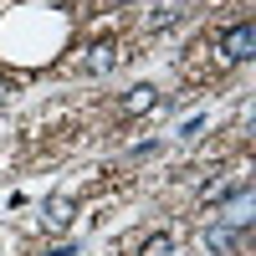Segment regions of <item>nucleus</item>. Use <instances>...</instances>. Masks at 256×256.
Returning a JSON list of instances; mask_svg holds the SVG:
<instances>
[{"label":"nucleus","instance_id":"nucleus-8","mask_svg":"<svg viewBox=\"0 0 256 256\" xmlns=\"http://www.w3.org/2000/svg\"><path fill=\"white\" fill-rule=\"evenodd\" d=\"M10 102V77H0V108Z\"/></svg>","mask_w":256,"mask_h":256},{"label":"nucleus","instance_id":"nucleus-3","mask_svg":"<svg viewBox=\"0 0 256 256\" xmlns=\"http://www.w3.org/2000/svg\"><path fill=\"white\" fill-rule=\"evenodd\" d=\"M72 216H77V210H72V200H67V195H52L46 205H41V220H46L52 230H67V226H72Z\"/></svg>","mask_w":256,"mask_h":256},{"label":"nucleus","instance_id":"nucleus-5","mask_svg":"<svg viewBox=\"0 0 256 256\" xmlns=\"http://www.w3.org/2000/svg\"><path fill=\"white\" fill-rule=\"evenodd\" d=\"M138 256H174V236H169V230H154V236H144Z\"/></svg>","mask_w":256,"mask_h":256},{"label":"nucleus","instance_id":"nucleus-9","mask_svg":"<svg viewBox=\"0 0 256 256\" xmlns=\"http://www.w3.org/2000/svg\"><path fill=\"white\" fill-rule=\"evenodd\" d=\"M46 256H77V246H52Z\"/></svg>","mask_w":256,"mask_h":256},{"label":"nucleus","instance_id":"nucleus-6","mask_svg":"<svg viewBox=\"0 0 256 256\" xmlns=\"http://www.w3.org/2000/svg\"><path fill=\"white\" fill-rule=\"evenodd\" d=\"M154 102H159V98H154V88H148V82H138V88L123 98V108H128V113H148Z\"/></svg>","mask_w":256,"mask_h":256},{"label":"nucleus","instance_id":"nucleus-1","mask_svg":"<svg viewBox=\"0 0 256 256\" xmlns=\"http://www.w3.org/2000/svg\"><path fill=\"white\" fill-rule=\"evenodd\" d=\"M220 56L226 62H251L256 56V26L251 20H236V26L220 31Z\"/></svg>","mask_w":256,"mask_h":256},{"label":"nucleus","instance_id":"nucleus-2","mask_svg":"<svg viewBox=\"0 0 256 256\" xmlns=\"http://www.w3.org/2000/svg\"><path fill=\"white\" fill-rule=\"evenodd\" d=\"M200 241H205V251H210V256H230V251H236V246H241L246 236H241V230H230V226H220V220H216V226H210V230H205Z\"/></svg>","mask_w":256,"mask_h":256},{"label":"nucleus","instance_id":"nucleus-4","mask_svg":"<svg viewBox=\"0 0 256 256\" xmlns=\"http://www.w3.org/2000/svg\"><path fill=\"white\" fill-rule=\"evenodd\" d=\"M113 62H118V46H113V41H98V46H92L88 56H82V72H92V77H102V72L113 67Z\"/></svg>","mask_w":256,"mask_h":256},{"label":"nucleus","instance_id":"nucleus-7","mask_svg":"<svg viewBox=\"0 0 256 256\" xmlns=\"http://www.w3.org/2000/svg\"><path fill=\"white\" fill-rule=\"evenodd\" d=\"M174 20H180V10H174V6H159L154 16H148V31H164V26H174Z\"/></svg>","mask_w":256,"mask_h":256}]
</instances>
